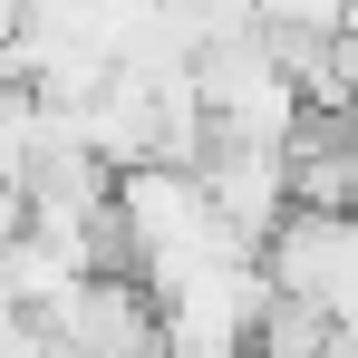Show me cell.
I'll return each mask as SVG.
<instances>
[{
    "label": "cell",
    "mask_w": 358,
    "mask_h": 358,
    "mask_svg": "<svg viewBox=\"0 0 358 358\" xmlns=\"http://www.w3.org/2000/svg\"><path fill=\"white\" fill-rule=\"evenodd\" d=\"M262 271L281 300L320 310L329 329H358V213H291L262 242Z\"/></svg>",
    "instance_id": "6da1fadb"
},
{
    "label": "cell",
    "mask_w": 358,
    "mask_h": 358,
    "mask_svg": "<svg viewBox=\"0 0 358 358\" xmlns=\"http://www.w3.org/2000/svg\"><path fill=\"white\" fill-rule=\"evenodd\" d=\"M49 339H59V358H155L165 349L155 291H145L136 271H97V281H78V291L49 310Z\"/></svg>",
    "instance_id": "7a4b0ae2"
},
{
    "label": "cell",
    "mask_w": 358,
    "mask_h": 358,
    "mask_svg": "<svg viewBox=\"0 0 358 358\" xmlns=\"http://www.w3.org/2000/svg\"><path fill=\"white\" fill-rule=\"evenodd\" d=\"M203 194H213V213H223L252 252H262V242L300 213L291 155H271V145H213V155H203Z\"/></svg>",
    "instance_id": "3957f363"
},
{
    "label": "cell",
    "mask_w": 358,
    "mask_h": 358,
    "mask_svg": "<svg viewBox=\"0 0 358 358\" xmlns=\"http://www.w3.org/2000/svg\"><path fill=\"white\" fill-rule=\"evenodd\" d=\"M320 349H329V320L300 310V300H271L262 329H252V358H320Z\"/></svg>",
    "instance_id": "277c9868"
},
{
    "label": "cell",
    "mask_w": 358,
    "mask_h": 358,
    "mask_svg": "<svg viewBox=\"0 0 358 358\" xmlns=\"http://www.w3.org/2000/svg\"><path fill=\"white\" fill-rule=\"evenodd\" d=\"M320 358H358V329H329V349Z\"/></svg>",
    "instance_id": "5b68a950"
}]
</instances>
